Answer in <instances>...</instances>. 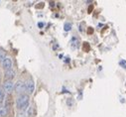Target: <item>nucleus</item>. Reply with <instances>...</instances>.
Here are the masks:
<instances>
[{
  "mask_svg": "<svg viewBox=\"0 0 126 117\" xmlns=\"http://www.w3.org/2000/svg\"><path fill=\"white\" fill-rule=\"evenodd\" d=\"M8 111H7V108L3 105H0V117H5L7 115Z\"/></svg>",
  "mask_w": 126,
  "mask_h": 117,
  "instance_id": "7",
  "label": "nucleus"
},
{
  "mask_svg": "<svg viewBox=\"0 0 126 117\" xmlns=\"http://www.w3.org/2000/svg\"><path fill=\"white\" fill-rule=\"evenodd\" d=\"M12 67H13V62H12V58L7 57L5 60L2 62V68L4 70V72L6 71H10L12 70Z\"/></svg>",
  "mask_w": 126,
  "mask_h": 117,
  "instance_id": "5",
  "label": "nucleus"
},
{
  "mask_svg": "<svg viewBox=\"0 0 126 117\" xmlns=\"http://www.w3.org/2000/svg\"><path fill=\"white\" fill-rule=\"evenodd\" d=\"M16 75V72L14 70H10V71H6L4 72V77L6 80H12Z\"/></svg>",
  "mask_w": 126,
  "mask_h": 117,
  "instance_id": "6",
  "label": "nucleus"
},
{
  "mask_svg": "<svg viewBox=\"0 0 126 117\" xmlns=\"http://www.w3.org/2000/svg\"><path fill=\"white\" fill-rule=\"evenodd\" d=\"M25 86H26V91L28 92V95L32 94L34 92V90H35V82H34L33 79H31V78L27 79L25 81Z\"/></svg>",
  "mask_w": 126,
  "mask_h": 117,
  "instance_id": "3",
  "label": "nucleus"
},
{
  "mask_svg": "<svg viewBox=\"0 0 126 117\" xmlns=\"http://www.w3.org/2000/svg\"><path fill=\"white\" fill-rule=\"evenodd\" d=\"M119 65L122 66L124 69H126V61H125V60H121V61L119 62Z\"/></svg>",
  "mask_w": 126,
  "mask_h": 117,
  "instance_id": "12",
  "label": "nucleus"
},
{
  "mask_svg": "<svg viewBox=\"0 0 126 117\" xmlns=\"http://www.w3.org/2000/svg\"><path fill=\"white\" fill-rule=\"evenodd\" d=\"M5 91L3 89V87H0V103H3L4 99H5Z\"/></svg>",
  "mask_w": 126,
  "mask_h": 117,
  "instance_id": "9",
  "label": "nucleus"
},
{
  "mask_svg": "<svg viewBox=\"0 0 126 117\" xmlns=\"http://www.w3.org/2000/svg\"><path fill=\"white\" fill-rule=\"evenodd\" d=\"M6 58H7V57H6V52H5L2 48H0V62L2 63Z\"/></svg>",
  "mask_w": 126,
  "mask_h": 117,
  "instance_id": "8",
  "label": "nucleus"
},
{
  "mask_svg": "<svg viewBox=\"0 0 126 117\" xmlns=\"http://www.w3.org/2000/svg\"><path fill=\"white\" fill-rule=\"evenodd\" d=\"M29 101L30 97L28 94L19 95V97L16 99V106L19 110H25L29 107Z\"/></svg>",
  "mask_w": 126,
  "mask_h": 117,
  "instance_id": "1",
  "label": "nucleus"
},
{
  "mask_svg": "<svg viewBox=\"0 0 126 117\" xmlns=\"http://www.w3.org/2000/svg\"><path fill=\"white\" fill-rule=\"evenodd\" d=\"M32 112H33V109H32V107H31V106H29L28 108H27V110H26V116L28 117V116H32Z\"/></svg>",
  "mask_w": 126,
  "mask_h": 117,
  "instance_id": "10",
  "label": "nucleus"
},
{
  "mask_svg": "<svg viewBox=\"0 0 126 117\" xmlns=\"http://www.w3.org/2000/svg\"><path fill=\"white\" fill-rule=\"evenodd\" d=\"M3 89L5 92L7 93H11L13 91V89L15 88V83L13 82V80H5V82L3 83Z\"/></svg>",
  "mask_w": 126,
  "mask_h": 117,
  "instance_id": "4",
  "label": "nucleus"
},
{
  "mask_svg": "<svg viewBox=\"0 0 126 117\" xmlns=\"http://www.w3.org/2000/svg\"><path fill=\"white\" fill-rule=\"evenodd\" d=\"M72 29V24L71 23H66L65 24V31H70Z\"/></svg>",
  "mask_w": 126,
  "mask_h": 117,
  "instance_id": "11",
  "label": "nucleus"
},
{
  "mask_svg": "<svg viewBox=\"0 0 126 117\" xmlns=\"http://www.w3.org/2000/svg\"><path fill=\"white\" fill-rule=\"evenodd\" d=\"M16 117H27V116H26V114L24 112H20V113H18L16 115Z\"/></svg>",
  "mask_w": 126,
  "mask_h": 117,
  "instance_id": "13",
  "label": "nucleus"
},
{
  "mask_svg": "<svg viewBox=\"0 0 126 117\" xmlns=\"http://www.w3.org/2000/svg\"><path fill=\"white\" fill-rule=\"evenodd\" d=\"M14 90H15V92H16L17 94H20V95L24 94L23 92L26 90L25 82H24L23 80H18V81L15 83V88H14Z\"/></svg>",
  "mask_w": 126,
  "mask_h": 117,
  "instance_id": "2",
  "label": "nucleus"
}]
</instances>
